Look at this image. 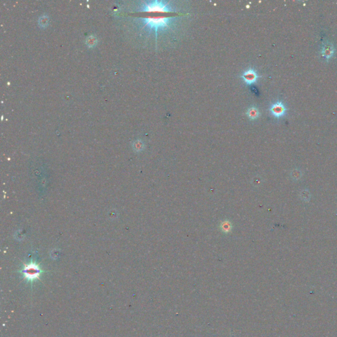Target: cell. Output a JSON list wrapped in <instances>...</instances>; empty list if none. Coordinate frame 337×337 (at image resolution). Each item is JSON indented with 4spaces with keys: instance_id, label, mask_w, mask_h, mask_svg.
<instances>
[{
    "instance_id": "6da1fadb",
    "label": "cell",
    "mask_w": 337,
    "mask_h": 337,
    "mask_svg": "<svg viewBox=\"0 0 337 337\" xmlns=\"http://www.w3.org/2000/svg\"><path fill=\"white\" fill-rule=\"evenodd\" d=\"M175 18L174 17H148L141 18V21L144 25L155 32L157 42L159 30L169 28L171 25L175 21Z\"/></svg>"
},
{
    "instance_id": "7a4b0ae2",
    "label": "cell",
    "mask_w": 337,
    "mask_h": 337,
    "mask_svg": "<svg viewBox=\"0 0 337 337\" xmlns=\"http://www.w3.org/2000/svg\"><path fill=\"white\" fill-rule=\"evenodd\" d=\"M141 11L145 12H161L169 13L173 12V7L168 2L164 1H153L150 2H144L141 6Z\"/></svg>"
},
{
    "instance_id": "3957f363",
    "label": "cell",
    "mask_w": 337,
    "mask_h": 337,
    "mask_svg": "<svg viewBox=\"0 0 337 337\" xmlns=\"http://www.w3.org/2000/svg\"><path fill=\"white\" fill-rule=\"evenodd\" d=\"M21 272L23 273L25 279L32 282L36 279H40V275L43 271L40 269L37 263L31 262L28 264L24 263V268Z\"/></svg>"
},
{
    "instance_id": "277c9868",
    "label": "cell",
    "mask_w": 337,
    "mask_h": 337,
    "mask_svg": "<svg viewBox=\"0 0 337 337\" xmlns=\"http://www.w3.org/2000/svg\"><path fill=\"white\" fill-rule=\"evenodd\" d=\"M286 107L282 101H278L272 104L269 108L271 114L275 118L280 119L286 115Z\"/></svg>"
},
{
    "instance_id": "5b68a950",
    "label": "cell",
    "mask_w": 337,
    "mask_h": 337,
    "mask_svg": "<svg viewBox=\"0 0 337 337\" xmlns=\"http://www.w3.org/2000/svg\"><path fill=\"white\" fill-rule=\"evenodd\" d=\"M260 77L253 69H249L242 74L241 78L247 85L255 84Z\"/></svg>"
},
{
    "instance_id": "8992f818",
    "label": "cell",
    "mask_w": 337,
    "mask_h": 337,
    "mask_svg": "<svg viewBox=\"0 0 337 337\" xmlns=\"http://www.w3.org/2000/svg\"><path fill=\"white\" fill-rule=\"evenodd\" d=\"M335 51V47L331 42H325L321 48V55L327 61L334 56Z\"/></svg>"
},
{
    "instance_id": "52a82bcc",
    "label": "cell",
    "mask_w": 337,
    "mask_h": 337,
    "mask_svg": "<svg viewBox=\"0 0 337 337\" xmlns=\"http://www.w3.org/2000/svg\"><path fill=\"white\" fill-rule=\"evenodd\" d=\"M246 114L247 117L250 120H256L259 117L260 113L259 109L256 107H255V106H252V107H250L248 109L246 113Z\"/></svg>"
},
{
    "instance_id": "ba28073f",
    "label": "cell",
    "mask_w": 337,
    "mask_h": 337,
    "mask_svg": "<svg viewBox=\"0 0 337 337\" xmlns=\"http://www.w3.org/2000/svg\"><path fill=\"white\" fill-rule=\"evenodd\" d=\"M300 198L304 200V202H308L311 198V194H310L309 191L307 189H304L302 190L300 193Z\"/></svg>"
},
{
    "instance_id": "9c48e42d",
    "label": "cell",
    "mask_w": 337,
    "mask_h": 337,
    "mask_svg": "<svg viewBox=\"0 0 337 337\" xmlns=\"http://www.w3.org/2000/svg\"><path fill=\"white\" fill-rule=\"evenodd\" d=\"M302 176V171L300 169H295L292 171V173H291V177L292 178V179L294 180H298L299 179H300Z\"/></svg>"
},
{
    "instance_id": "30bf717a",
    "label": "cell",
    "mask_w": 337,
    "mask_h": 337,
    "mask_svg": "<svg viewBox=\"0 0 337 337\" xmlns=\"http://www.w3.org/2000/svg\"><path fill=\"white\" fill-rule=\"evenodd\" d=\"M89 41H87V44L89 45V46H91V45H95L96 44V38H92V37H90L88 38Z\"/></svg>"
},
{
    "instance_id": "8fae6325",
    "label": "cell",
    "mask_w": 337,
    "mask_h": 337,
    "mask_svg": "<svg viewBox=\"0 0 337 337\" xmlns=\"http://www.w3.org/2000/svg\"><path fill=\"white\" fill-rule=\"evenodd\" d=\"M134 146H135V148H136V149H137V150L141 149V148H142V144L140 142H136L135 143Z\"/></svg>"
}]
</instances>
